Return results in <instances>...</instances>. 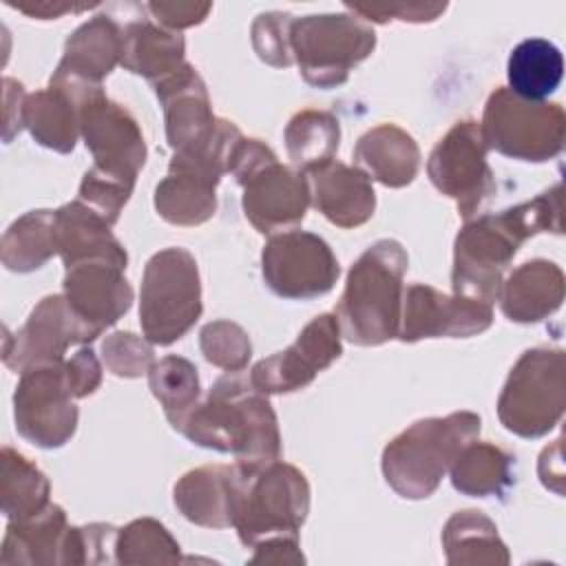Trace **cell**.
I'll return each instance as SVG.
<instances>
[{
  "label": "cell",
  "mask_w": 566,
  "mask_h": 566,
  "mask_svg": "<svg viewBox=\"0 0 566 566\" xmlns=\"http://www.w3.org/2000/svg\"><path fill=\"white\" fill-rule=\"evenodd\" d=\"M135 188V179L117 172H108L99 166H91L80 184L77 199L95 210L106 223H117L124 206Z\"/></svg>",
  "instance_id": "39"
},
{
  "label": "cell",
  "mask_w": 566,
  "mask_h": 566,
  "mask_svg": "<svg viewBox=\"0 0 566 566\" xmlns=\"http://www.w3.org/2000/svg\"><path fill=\"white\" fill-rule=\"evenodd\" d=\"M241 480L243 469L237 462L190 469L172 486L175 506L197 526L228 528L234 524Z\"/></svg>",
  "instance_id": "21"
},
{
  "label": "cell",
  "mask_w": 566,
  "mask_h": 566,
  "mask_svg": "<svg viewBox=\"0 0 566 566\" xmlns=\"http://www.w3.org/2000/svg\"><path fill=\"white\" fill-rule=\"evenodd\" d=\"M290 46L301 77L327 91L374 53L376 31L354 13H312L292 22Z\"/></svg>",
  "instance_id": "9"
},
{
  "label": "cell",
  "mask_w": 566,
  "mask_h": 566,
  "mask_svg": "<svg viewBox=\"0 0 566 566\" xmlns=\"http://www.w3.org/2000/svg\"><path fill=\"white\" fill-rule=\"evenodd\" d=\"M73 400L64 363L35 365L20 371L13 394L18 433L40 449L66 444L77 429V407Z\"/></svg>",
  "instance_id": "13"
},
{
  "label": "cell",
  "mask_w": 566,
  "mask_h": 566,
  "mask_svg": "<svg viewBox=\"0 0 566 566\" xmlns=\"http://www.w3.org/2000/svg\"><path fill=\"white\" fill-rule=\"evenodd\" d=\"M489 146L480 122H455L433 146L427 159V177L433 188L451 197L458 212L469 219L493 195L495 179L486 161Z\"/></svg>",
  "instance_id": "11"
},
{
  "label": "cell",
  "mask_w": 566,
  "mask_h": 566,
  "mask_svg": "<svg viewBox=\"0 0 566 566\" xmlns=\"http://www.w3.org/2000/svg\"><path fill=\"white\" fill-rule=\"evenodd\" d=\"M442 548L451 566H506L511 562L497 526L475 509L458 511L447 520Z\"/></svg>",
  "instance_id": "31"
},
{
  "label": "cell",
  "mask_w": 566,
  "mask_h": 566,
  "mask_svg": "<svg viewBox=\"0 0 566 566\" xmlns=\"http://www.w3.org/2000/svg\"><path fill=\"white\" fill-rule=\"evenodd\" d=\"M340 336L336 314L314 316L287 349L276 352L252 367V385L263 394H292L307 387L318 371L340 358Z\"/></svg>",
  "instance_id": "16"
},
{
  "label": "cell",
  "mask_w": 566,
  "mask_h": 566,
  "mask_svg": "<svg viewBox=\"0 0 566 566\" xmlns=\"http://www.w3.org/2000/svg\"><path fill=\"white\" fill-rule=\"evenodd\" d=\"M354 161L387 188L409 186L420 166V148L416 139L396 124H378L358 137Z\"/></svg>",
  "instance_id": "27"
},
{
  "label": "cell",
  "mask_w": 566,
  "mask_h": 566,
  "mask_svg": "<svg viewBox=\"0 0 566 566\" xmlns=\"http://www.w3.org/2000/svg\"><path fill=\"white\" fill-rule=\"evenodd\" d=\"M115 557L119 564H175L181 559L177 539L153 517L133 520L117 531Z\"/></svg>",
  "instance_id": "37"
},
{
  "label": "cell",
  "mask_w": 566,
  "mask_h": 566,
  "mask_svg": "<svg viewBox=\"0 0 566 566\" xmlns=\"http://www.w3.org/2000/svg\"><path fill=\"white\" fill-rule=\"evenodd\" d=\"M66 531V513L60 504H49L27 520H11L2 539L0 564H62Z\"/></svg>",
  "instance_id": "29"
},
{
  "label": "cell",
  "mask_w": 566,
  "mask_h": 566,
  "mask_svg": "<svg viewBox=\"0 0 566 566\" xmlns=\"http://www.w3.org/2000/svg\"><path fill=\"white\" fill-rule=\"evenodd\" d=\"M55 239L64 268L102 259L126 270L128 254L111 232V223L80 199L55 210Z\"/></svg>",
  "instance_id": "26"
},
{
  "label": "cell",
  "mask_w": 566,
  "mask_h": 566,
  "mask_svg": "<svg viewBox=\"0 0 566 566\" xmlns=\"http://www.w3.org/2000/svg\"><path fill=\"white\" fill-rule=\"evenodd\" d=\"M360 20L385 24L389 20L402 22H433L447 11V2H396V4H345Z\"/></svg>",
  "instance_id": "43"
},
{
  "label": "cell",
  "mask_w": 566,
  "mask_h": 566,
  "mask_svg": "<svg viewBox=\"0 0 566 566\" xmlns=\"http://www.w3.org/2000/svg\"><path fill=\"white\" fill-rule=\"evenodd\" d=\"M254 548V555L250 557L252 564H303L305 557L298 548V537H268L259 542Z\"/></svg>",
  "instance_id": "46"
},
{
  "label": "cell",
  "mask_w": 566,
  "mask_h": 566,
  "mask_svg": "<svg viewBox=\"0 0 566 566\" xmlns=\"http://www.w3.org/2000/svg\"><path fill=\"white\" fill-rule=\"evenodd\" d=\"M64 376L75 400L91 396L102 382V365L95 352L91 347L77 349L69 360H64Z\"/></svg>",
  "instance_id": "44"
},
{
  "label": "cell",
  "mask_w": 566,
  "mask_h": 566,
  "mask_svg": "<svg viewBox=\"0 0 566 566\" xmlns=\"http://www.w3.org/2000/svg\"><path fill=\"white\" fill-rule=\"evenodd\" d=\"M2 86H4V142H11V137L24 128L27 93H24V86L13 77H4Z\"/></svg>",
  "instance_id": "47"
},
{
  "label": "cell",
  "mask_w": 566,
  "mask_h": 566,
  "mask_svg": "<svg viewBox=\"0 0 566 566\" xmlns=\"http://www.w3.org/2000/svg\"><path fill=\"white\" fill-rule=\"evenodd\" d=\"M148 387L159 400L168 422L179 431L188 413L199 405L201 382L197 367L184 356H164L150 367Z\"/></svg>",
  "instance_id": "36"
},
{
  "label": "cell",
  "mask_w": 566,
  "mask_h": 566,
  "mask_svg": "<svg viewBox=\"0 0 566 566\" xmlns=\"http://www.w3.org/2000/svg\"><path fill=\"white\" fill-rule=\"evenodd\" d=\"M146 9L159 27L168 31H181L201 24L212 11L210 2H148Z\"/></svg>",
  "instance_id": "45"
},
{
  "label": "cell",
  "mask_w": 566,
  "mask_h": 566,
  "mask_svg": "<svg viewBox=\"0 0 566 566\" xmlns=\"http://www.w3.org/2000/svg\"><path fill=\"white\" fill-rule=\"evenodd\" d=\"M243 139L237 124L221 119L203 150L175 153L168 175L155 188L157 214L181 228H195L217 212V186L230 172L232 155Z\"/></svg>",
  "instance_id": "5"
},
{
  "label": "cell",
  "mask_w": 566,
  "mask_h": 566,
  "mask_svg": "<svg viewBox=\"0 0 566 566\" xmlns=\"http://www.w3.org/2000/svg\"><path fill=\"white\" fill-rule=\"evenodd\" d=\"M117 531L113 524L95 522L86 526H69L64 537L62 564H111L115 557Z\"/></svg>",
  "instance_id": "40"
},
{
  "label": "cell",
  "mask_w": 566,
  "mask_h": 566,
  "mask_svg": "<svg viewBox=\"0 0 566 566\" xmlns=\"http://www.w3.org/2000/svg\"><path fill=\"white\" fill-rule=\"evenodd\" d=\"M51 484L46 475L22 453L2 447L0 453V509L4 517L27 520L44 511L51 502Z\"/></svg>",
  "instance_id": "33"
},
{
  "label": "cell",
  "mask_w": 566,
  "mask_h": 566,
  "mask_svg": "<svg viewBox=\"0 0 566 566\" xmlns=\"http://www.w3.org/2000/svg\"><path fill=\"white\" fill-rule=\"evenodd\" d=\"M261 274L276 296L310 301L332 292L340 268L325 239L305 230H285L263 245Z\"/></svg>",
  "instance_id": "12"
},
{
  "label": "cell",
  "mask_w": 566,
  "mask_h": 566,
  "mask_svg": "<svg viewBox=\"0 0 566 566\" xmlns=\"http://www.w3.org/2000/svg\"><path fill=\"white\" fill-rule=\"evenodd\" d=\"M55 254V210H31L2 234V265L11 272L40 270Z\"/></svg>",
  "instance_id": "34"
},
{
  "label": "cell",
  "mask_w": 566,
  "mask_h": 566,
  "mask_svg": "<svg viewBox=\"0 0 566 566\" xmlns=\"http://www.w3.org/2000/svg\"><path fill=\"white\" fill-rule=\"evenodd\" d=\"M407 265V250L396 239L371 243L354 261L334 312L349 343L376 347L398 338Z\"/></svg>",
  "instance_id": "3"
},
{
  "label": "cell",
  "mask_w": 566,
  "mask_h": 566,
  "mask_svg": "<svg viewBox=\"0 0 566 566\" xmlns=\"http://www.w3.org/2000/svg\"><path fill=\"white\" fill-rule=\"evenodd\" d=\"M122 62V27L108 15L99 13L80 24L64 44L55 75L102 86V80Z\"/></svg>",
  "instance_id": "25"
},
{
  "label": "cell",
  "mask_w": 566,
  "mask_h": 566,
  "mask_svg": "<svg viewBox=\"0 0 566 566\" xmlns=\"http://www.w3.org/2000/svg\"><path fill=\"white\" fill-rule=\"evenodd\" d=\"M493 307L480 298L444 294L431 285L413 283L402 294L398 338L416 343L422 338H469L486 332Z\"/></svg>",
  "instance_id": "17"
},
{
  "label": "cell",
  "mask_w": 566,
  "mask_h": 566,
  "mask_svg": "<svg viewBox=\"0 0 566 566\" xmlns=\"http://www.w3.org/2000/svg\"><path fill=\"white\" fill-rule=\"evenodd\" d=\"M95 338L97 334L71 310L64 294H49L15 334L4 329L2 360L18 374L35 365L64 363L71 345H86Z\"/></svg>",
  "instance_id": "14"
},
{
  "label": "cell",
  "mask_w": 566,
  "mask_h": 566,
  "mask_svg": "<svg viewBox=\"0 0 566 566\" xmlns=\"http://www.w3.org/2000/svg\"><path fill=\"white\" fill-rule=\"evenodd\" d=\"M62 287L71 310L97 336L133 305V287L124 276V268L111 261L95 259L66 268Z\"/></svg>",
  "instance_id": "20"
},
{
  "label": "cell",
  "mask_w": 566,
  "mask_h": 566,
  "mask_svg": "<svg viewBox=\"0 0 566 566\" xmlns=\"http://www.w3.org/2000/svg\"><path fill=\"white\" fill-rule=\"evenodd\" d=\"M239 186L243 188L241 203L245 219L261 234L292 230L305 219L312 203L307 177L290 166H283L279 159L268 161L248 175Z\"/></svg>",
  "instance_id": "18"
},
{
  "label": "cell",
  "mask_w": 566,
  "mask_h": 566,
  "mask_svg": "<svg viewBox=\"0 0 566 566\" xmlns=\"http://www.w3.org/2000/svg\"><path fill=\"white\" fill-rule=\"evenodd\" d=\"M150 345L133 332H113L102 340V363L113 376L139 378L155 365Z\"/></svg>",
  "instance_id": "42"
},
{
  "label": "cell",
  "mask_w": 566,
  "mask_h": 566,
  "mask_svg": "<svg viewBox=\"0 0 566 566\" xmlns=\"http://www.w3.org/2000/svg\"><path fill=\"white\" fill-rule=\"evenodd\" d=\"M480 427L482 420L473 411L416 420L385 447V482L405 500L433 495L460 449L480 436Z\"/></svg>",
  "instance_id": "4"
},
{
  "label": "cell",
  "mask_w": 566,
  "mask_h": 566,
  "mask_svg": "<svg viewBox=\"0 0 566 566\" xmlns=\"http://www.w3.org/2000/svg\"><path fill=\"white\" fill-rule=\"evenodd\" d=\"M482 137L486 146L504 157L542 164L564 150L566 115L555 102H531L495 88L482 113Z\"/></svg>",
  "instance_id": "10"
},
{
  "label": "cell",
  "mask_w": 566,
  "mask_h": 566,
  "mask_svg": "<svg viewBox=\"0 0 566 566\" xmlns=\"http://www.w3.org/2000/svg\"><path fill=\"white\" fill-rule=\"evenodd\" d=\"M497 301L509 321L520 325L539 323L562 307L564 272L553 261L531 259L502 281Z\"/></svg>",
  "instance_id": "24"
},
{
  "label": "cell",
  "mask_w": 566,
  "mask_h": 566,
  "mask_svg": "<svg viewBox=\"0 0 566 566\" xmlns=\"http://www.w3.org/2000/svg\"><path fill=\"white\" fill-rule=\"evenodd\" d=\"M199 347L203 358L223 371H243L252 356L248 332L228 318L203 325L199 332Z\"/></svg>",
  "instance_id": "38"
},
{
  "label": "cell",
  "mask_w": 566,
  "mask_h": 566,
  "mask_svg": "<svg viewBox=\"0 0 566 566\" xmlns=\"http://www.w3.org/2000/svg\"><path fill=\"white\" fill-rule=\"evenodd\" d=\"M294 18L285 11H265L259 13L250 27L252 49L261 62L285 69L294 62L290 46V31Z\"/></svg>",
  "instance_id": "41"
},
{
  "label": "cell",
  "mask_w": 566,
  "mask_h": 566,
  "mask_svg": "<svg viewBox=\"0 0 566 566\" xmlns=\"http://www.w3.org/2000/svg\"><path fill=\"white\" fill-rule=\"evenodd\" d=\"M203 312L201 279L195 256L184 248L155 252L142 276L139 325L144 338L168 347L199 321Z\"/></svg>",
  "instance_id": "6"
},
{
  "label": "cell",
  "mask_w": 566,
  "mask_h": 566,
  "mask_svg": "<svg viewBox=\"0 0 566 566\" xmlns=\"http://www.w3.org/2000/svg\"><path fill=\"white\" fill-rule=\"evenodd\" d=\"M312 206L338 228H358L374 217L376 192L365 170L336 159L305 172Z\"/></svg>",
  "instance_id": "23"
},
{
  "label": "cell",
  "mask_w": 566,
  "mask_h": 566,
  "mask_svg": "<svg viewBox=\"0 0 566 566\" xmlns=\"http://www.w3.org/2000/svg\"><path fill=\"white\" fill-rule=\"evenodd\" d=\"M192 444L232 453L237 464L254 471L281 453L276 413L268 394L259 391L250 376L228 371L208 389L206 398L188 413L179 427Z\"/></svg>",
  "instance_id": "2"
},
{
  "label": "cell",
  "mask_w": 566,
  "mask_h": 566,
  "mask_svg": "<svg viewBox=\"0 0 566 566\" xmlns=\"http://www.w3.org/2000/svg\"><path fill=\"white\" fill-rule=\"evenodd\" d=\"M566 407V356L562 349H526L511 367L497 398V418L520 438L553 431Z\"/></svg>",
  "instance_id": "8"
},
{
  "label": "cell",
  "mask_w": 566,
  "mask_h": 566,
  "mask_svg": "<svg viewBox=\"0 0 566 566\" xmlns=\"http://www.w3.org/2000/svg\"><path fill=\"white\" fill-rule=\"evenodd\" d=\"M451 484L469 497H502L515 484V455L493 442H467L449 467Z\"/></svg>",
  "instance_id": "30"
},
{
  "label": "cell",
  "mask_w": 566,
  "mask_h": 566,
  "mask_svg": "<svg viewBox=\"0 0 566 566\" xmlns=\"http://www.w3.org/2000/svg\"><path fill=\"white\" fill-rule=\"evenodd\" d=\"M307 513L310 484L301 469L281 460L254 471L243 469L232 524L241 544L252 548L276 535L298 537Z\"/></svg>",
  "instance_id": "7"
},
{
  "label": "cell",
  "mask_w": 566,
  "mask_h": 566,
  "mask_svg": "<svg viewBox=\"0 0 566 566\" xmlns=\"http://www.w3.org/2000/svg\"><path fill=\"white\" fill-rule=\"evenodd\" d=\"M285 148L298 172H307L334 159L340 144V124L334 113L305 108L285 126Z\"/></svg>",
  "instance_id": "35"
},
{
  "label": "cell",
  "mask_w": 566,
  "mask_h": 566,
  "mask_svg": "<svg viewBox=\"0 0 566 566\" xmlns=\"http://www.w3.org/2000/svg\"><path fill=\"white\" fill-rule=\"evenodd\" d=\"M7 4L27 13V15H31V18H38V20H51V18L55 20V18L69 13V11H84V9L93 7V4H71V2H55V0L53 2L51 0H31V2H11V0H7Z\"/></svg>",
  "instance_id": "48"
},
{
  "label": "cell",
  "mask_w": 566,
  "mask_h": 566,
  "mask_svg": "<svg viewBox=\"0 0 566 566\" xmlns=\"http://www.w3.org/2000/svg\"><path fill=\"white\" fill-rule=\"evenodd\" d=\"M564 75L562 51L544 38H526L513 46L506 62L509 91L522 99L546 102Z\"/></svg>",
  "instance_id": "32"
},
{
  "label": "cell",
  "mask_w": 566,
  "mask_h": 566,
  "mask_svg": "<svg viewBox=\"0 0 566 566\" xmlns=\"http://www.w3.org/2000/svg\"><path fill=\"white\" fill-rule=\"evenodd\" d=\"M93 88L99 86L53 73L46 88L27 95L24 128L40 146L62 155L71 153L80 137V102Z\"/></svg>",
  "instance_id": "22"
},
{
  "label": "cell",
  "mask_w": 566,
  "mask_h": 566,
  "mask_svg": "<svg viewBox=\"0 0 566 566\" xmlns=\"http://www.w3.org/2000/svg\"><path fill=\"white\" fill-rule=\"evenodd\" d=\"M155 95L164 108L166 139L175 153H197L214 137V117L208 88L188 62L170 77L155 84Z\"/></svg>",
  "instance_id": "19"
},
{
  "label": "cell",
  "mask_w": 566,
  "mask_h": 566,
  "mask_svg": "<svg viewBox=\"0 0 566 566\" xmlns=\"http://www.w3.org/2000/svg\"><path fill=\"white\" fill-rule=\"evenodd\" d=\"M80 135L95 159L93 166L137 179L148 157L142 128L133 113L111 99L102 86L80 102Z\"/></svg>",
  "instance_id": "15"
},
{
  "label": "cell",
  "mask_w": 566,
  "mask_h": 566,
  "mask_svg": "<svg viewBox=\"0 0 566 566\" xmlns=\"http://www.w3.org/2000/svg\"><path fill=\"white\" fill-rule=\"evenodd\" d=\"M186 42L150 18L137 15L122 27V66L146 77L153 86L177 73L186 60Z\"/></svg>",
  "instance_id": "28"
},
{
  "label": "cell",
  "mask_w": 566,
  "mask_h": 566,
  "mask_svg": "<svg viewBox=\"0 0 566 566\" xmlns=\"http://www.w3.org/2000/svg\"><path fill=\"white\" fill-rule=\"evenodd\" d=\"M562 234V184L531 201L495 214H482L462 226L453 241V294L493 305L500 296L504 272L520 245L539 234Z\"/></svg>",
  "instance_id": "1"
}]
</instances>
